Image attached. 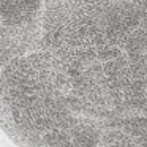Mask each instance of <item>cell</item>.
Wrapping results in <instances>:
<instances>
[{
  "instance_id": "obj_1",
  "label": "cell",
  "mask_w": 147,
  "mask_h": 147,
  "mask_svg": "<svg viewBox=\"0 0 147 147\" xmlns=\"http://www.w3.org/2000/svg\"><path fill=\"white\" fill-rule=\"evenodd\" d=\"M0 128L18 147H147V0H0Z\"/></svg>"
}]
</instances>
